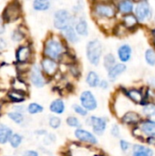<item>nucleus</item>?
Listing matches in <instances>:
<instances>
[{"label": "nucleus", "mask_w": 155, "mask_h": 156, "mask_svg": "<svg viewBox=\"0 0 155 156\" xmlns=\"http://www.w3.org/2000/svg\"><path fill=\"white\" fill-rule=\"evenodd\" d=\"M64 52H66L64 45L56 38H49L44 44L43 53L48 58L53 60L59 59Z\"/></svg>", "instance_id": "1"}, {"label": "nucleus", "mask_w": 155, "mask_h": 156, "mask_svg": "<svg viewBox=\"0 0 155 156\" xmlns=\"http://www.w3.org/2000/svg\"><path fill=\"white\" fill-rule=\"evenodd\" d=\"M102 44L99 39H92L86 46V56L93 66H98L102 56Z\"/></svg>", "instance_id": "2"}, {"label": "nucleus", "mask_w": 155, "mask_h": 156, "mask_svg": "<svg viewBox=\"0 0 155 156\" xmlns=\"http://www.w3.org/2000/svg\"><path fill=\"white\" fill-rule=\"evenodd\" d=\"M72 19L73 17L68 10L58 9L54 14L53 24L57 29L64 31L67 27L72 26Z\"/></svg>", "instance_id": "3"}, {"label": "nucleus", "mask_w": 155, "mask_h": 156, "mask_svg": "<svg viewBox=\"0 0 155 156\" xmlns=\"http://www.w3.org/2000/svg\"><path fill=\"white\" fill-rule=\"evenodd\" d=\"M93 12L100 18H113L116 16V6L111 3H96Z\"/></svg>", "instance_id": "4"}, {"label": "nucleus", "mask_w": 155, "mask_h": 156, "mask_svg": "<svg viewBox=\"0 0 155 156\" xmlns=\"http://www.w3.org/2000/svg\"><path fill=\"white\" fill-rule=\"evenodd\" d=\"M135 11V17L137 18L138 22H144L146 20H150L152 18V8L148 1H141L138 2L136 5V7L134 9Z\"/></svg>", "instance_id": "5"}, {"label": "nucleus", "mask_w": 155, "mask_h": 156, "mask_svg": "<svg viewBox=\"0 0 155 156\" xmlns=\"http://www.w3.org/2000/svg\"><path fill=\"white\" fill-rule=\"evenodd\" d=\"M20 14L21 9L19 5L16 2H12L5 6L2 15V19L5 22L11 23L16 21L20 16Z\"/></svg>", "instance_id": "6"}, {"label": "nucleus", "mask_w": 155, "mask_h": 156, "mask_svg": "<svg viewBox=\"0 0 155 156\" xmlns=\"http://www.w3.org/2000/svg\"><path fill=\"white\" fill-rule=\"evenodd\" d=\"M86 122L92 127L93 133L97 135H102L107 128V119L104 117L90 116L87 119Z\"/></svg>", "instance_id": "7"}, {"label": "nucleus", "mask_w": 155, "mask_h": 156, "mask_svg": "<svg viewBox=\"0 0 155 156\" xmlns=\"http://www.w3.org/2000/svg\"><path fill=\"white\" fill-rule=\"evenodd\" d=\"M79 101L81 103V107L88 111H94L98 107V102L93 95V93L90 90H84L81 92L79 96Z\"/></svg>", "instance_id": "8"}, {"label": "nucleus", "mask_w": 155, "mask_h": 156, "mask_svg": "<svg viewBox=\"0 0 155 156\" xmlns=\"http://www.w3.org/2000/svg\"><path fill=\"white\" fill-rule=\"evenodd\" d=\"M29 79H30L31 83L37 88H42V87H44V85L46 83L41 68L37 65H34L30 69Z\"/></svg>", "instance_id": "9"}, {"label": "nucleus", "mask_w": 155, "mask_h": 156, "mask_svg": "<svg viewBox=\"0 0 155 156\" xmlns=\"http://www.w3.org/2000/svg\"><path fill=\"white\" fill-rule=\"evenodd\" d=\"M41 70L42 72H44L47 76H54L58 69V64L56 60L45 58L42 59L41 61Z\"/></svg>", "instance_id": "10"}, {"label": "nucleus", "mask_w": 155, "mask_h": 156, "mask_svg": "<svg viewBox=\"0 0 155 156\" xmlns=\"http://www.w3.org/2000/svg\"><path fill=\"white\" fill-rule=\"evenodd\" d=\"M74 134H75V137L80 142L87 143L90 144H98V140H97L96 136L93 133H91L90 132L84 130L82 128L77 129L75 131Z\"/></svg>", "instance_id": "11"}, {"label": "nucleus", "mask_w": 155, "mask_h": 156, "mask_svg": "<svg viewBox=\"0 0 155 156\" xmlns=\"http://www.w3.org/2000/svg\"><path fill=\"white\" fill-rule=\"evenodd\" d=\"M138 127L143 134H145L148 137H155V121L150 119L142 120L140 126Z\"/></svg>", "instance_id": "12"}, {"label": "nucleus", "mask_w": 155, "mask_h": 156, "mask_svg": "<svg viewBox=\"0 0 155 156\" xmlns=\"http://www.w3.org/2000/svg\"><path fill=\"white\" fill-rule=\"evenodd\" d=\"M31 56V48L29 46H21L16 52V61L19 63H26L29 60Z\"/></svg>", "instance_id": "13"}, {"label": "nucleus", "mask_w": 155, "mask_h": 156, "mask_svg": "<svg viewBox=\"0 0 155 156\" xmlns=\"http://www.w3.org/2000/svg\"><path fill=\"white\" fill-rule=\"evenodd\" d=\"M117 53H118L119 59L122 62L125 63L131 59L132 54V48L129 44H122V46L119 47Z\"/></svg>", "instance_id": "14"}, {"label": "nucleus", "mask_w": 155, "mask_h": 156, "mask_svg": "<svg viewBox=\"0 0 155 156\" xmlns=\"http://www.w3.org/2000/svg\"><path fill=\"white\" fill-rule=\"evenodd\" d=\"M122 122L127 125H137L142 122V117L134 112H128L122 117Z\"/></svg>", "instance_id": "15"}, {"label": "nucleus", "mask_w": 155, "mask_h": 156, "mask_svg": "<svg viewBox=\"0 0 155 156\" xmlns=\"http://www.w3.org/2000/svg\"><path fill=\"white\" fill-rule=\"evenodd\" d=\"M126 70V66L123 63H116L109 71L108 78L111 81H114L119 76H121Z\"/></svg>", "instance_id": "16"}, {"label": "nucleus", "mask_w": 155, "mask_h": 156, "mask_svg": "<svg viewBox=\"0 0 155 156\" xmlns=\"http://www.w3.org/2000/svg\"><path fill=\"white\" fill-rule=\"evenodd\" d=\"M125 94L135 103H142L144 100V93L138 89L125 90Z\"/></svg>", "instance_id": "17"}, {"label": "nucleus", "mask_w": 155, "mask_h": 156, "mask_svg": "<svg viewBox=\"0 0 155 156\" xmlns=\"http://www.w3.org/2000/svg\"><path fill=\"white\" fill-rule=\"evenodd\" d=\"M153 151L147 147L141 144H135L132 146V156H153Z\"/></svg>", "instance_id": "18"}, {"label": "nucleus", "mask_w": 155, "mask_h": 156, "mask_svg": "<svg viewBox=\"0 0 155 156\" xmlns=\"http://www.w3.org/2000/svg\"><path fill=\"white\" fill-rule=\"evenodd\" d=\"M116 9H118L120 13L124 15L132 14V12L134 10V3L132 1H121L118 3Z\"/></svg>", "instance_id": "19"}, {"label": "nucleus", "mask_w": 155, "mask_h": 156, "mask_svg": "<svg viewBox=\"0 0 155 156\" xmlns=\"http://www.w3.org/2000/svg\"><path fill=\"white\" fill-rule=\"evenodd\" d=\"M75 30L78 34V36H82V37H86L89 34V27H88V23L86 21V19L84 18H79L75 26Z\"/></svg>", "instance_id": "20"}, {"label": "nucleus", "mask_w": 155, "mask_h": 156, "mask_svg": "<svg viewBox=\"0 0 155 156\" xmlns=\"http://www.w3.org/2000/svg\"><path fill=\"white\" fill-rule=\"evenodd\" d=\"M138 23L139 22H138L137 18L132 14L124 15L122 16V25L127 29H133V28H135L137 27Z\"/></svg>", "instance_id": "21"}, {"label": "nucleus", "mask_w": 155, "mask_h": 156, "mask_svg": "<svg viewBox=\"0 0 155 156\" xmlns=\"http://www.w3.org/2000/svg\"><path fill=\"white\" fill-rule=\"evenodd\" d=\"M49 110L55 114H62L65 112V103L61 99H57L50 103Z\"/></svg>", "instance_id": "22"}, {"label": "nucleus", "mask_w": 155, "mask_h": 156, "mask_svg": "<svg viewBox=\"0 0 155 156\" xmlns=\"http://www.w3.org/2000/svg\"><path fill=\"white\" fill-rule=\"evenodd\" d=\"M12 134H13V132L8 126L3 123H0V144H6L9 141Z\"/></svg>", "instance_id": "23"}, {"label": "nucleus", "mask_w": 155, "mask_h": 156, "mask_svg": "<svg viewBox=\"0 0 155 156\" xmlns=\"http://www.w3.org/2000/svg\"><path fill=\"white\" fill-rule=\"evenodd\" d=\"M63 32H64V36H65L66 39L68 41H69L70 43L75 44V43L79 42V36H78V34H77V32H76L73 26H70V27H67Z\"/></svg>", "instance_id": "24"}, {"label": "nucleus", "mask_w": 155, "mask_h": 156, "mask_svg": "<svg viewBox=\"0 0 155 156\" xmlns=\"http://www.w3.org/2000/svg\"><path fill=\"white\" fill-rule=\"evenodd\" d=\"M100 81V77L97 74V72H95L93 70H90L88 72V74L86 76V83L90 87L96 88L97 86H99Z\"/></svg>", "instance_id": "25"}, {"label": "nucleus", "mask_w": 155, "mask_h": 156, "mask_svg": "<svg viewBox=\"0 0 155 156\" xmlns=\"http://www.w3.org/2000/svg\"><path fill=\"white\" fill-rule=\"evenodd\" d=\"M12 88L14 90L16 91H19L25 94V92L27 91V85L26 84V82L18 78H16L13 81H12Z\"/></svg>", "instance_id": "26"}, {"label": "nucleus", "mask_w": 155, "mask_h": 156, "mask_svg": "<svg viewBox=\"0 0 155 156\" xmlns=\"http://www.w3.org/2000/svg\"><path fill=\"white\" fill-rule=\"evenodd\" d=\"M7 97L11 101L15 103H20L25 101V94L19 91H16L14 90L7 92Z\"/></svg>", "instance_id": "27"}, {"label": "nucleus", "mask_w": 155, "mask_h": 156, "mask_svg": "<svg viewBox=\"0 0 155 156\" xmlns=\"http://www.w3.org/2000/svg\"><path fill=\"white\" fill-rule=\"evenodd\" d=\"M33 8L36 11H47L50 8V2L48 0H35L33 2Z\"/></svg>", "instance_id": "28"}, {"label": "nucleus", "mask_w": 155, "mask_h": 156, "mask_svg": "<svg viewBox=\"0 0 155 156\" xmlns=\"http://www.w3.org/2000/svg\"><path fill=\"white\" fill-rule=\"evenodd\" d=\"M116 64V58L115 57L109 53L107 55L104 56V58H103V65H104V68L109 71L114 65Z\"/></svg>", "instance_id": "29"}, {"label": "nucleus", "mask_w": 155, "mask_h": 156, "mask_svg": "<svg viewBox=\"0 0 155 156\" xmlns=\"http://www.w3.org/2000/svg\"><path fill=\"white\" fill-rule=\"evenodd\" d=\"M8 142H9V144H10V145H11L12 148L16 149L22 144V142H23V136L20 135L19 133H13L11 135V137H10V139H9Z\"/></svg>", "instance_id": "30"}, {"label": "nucleus", "mask_w": 155, "mask_h": 156, "mask_svg": "<svg viewBox=\"0 0 155 156\" xmlns=\"http://www.w3.org/2000/svg\"><path fill=\"white\" fill-rule=\"evenodd\" d=\"M43 110H44L43 107L40 104L37 103V102H32V103L28 104L27 107H26V112L28 113H30V114H37V113H40V112H43Z\"/></svg>", "instance_id": "31"}, {"label": "nucleus", "mask_w": 155, "mask_h": 156, "mask_svg": "<svg viewBox=\"0 0 155 156\" xmlns=\"http://www.w3.org/2000/svg\"><path fill=\"white\" fill-rule=\"evenodd\" d=\"M143 113L150 118V117H153L155 115V104L153 102H149L147 104H145L143 108Z\"/></svg>", "instance_id": "32"}, {"label": "nucleus", "mask_w": 155, "mask_h": 156, "mask_svg": "<svg viewBox=\"0 0 155 156\" xmlns=\"http://www.w3.org/2000/svg\"><path fill=\"white\" fill-rule=\"evenodd\" d=\"M145 61L150 66H155V50L153 48H148L144 54Z\"/></svg>", "instance_id": "33"}, {"label": "nucleus", "mask_w": 155, "mask_h": 156, "mask_svg": "<svg viewBox=\"0 0 155 156\" xmlns=\"http://www.w3.org/2000/svg\"><path fill=\"white\" fill-rule=\"evenodd\" d=\"M7 117L17 124H21L24 121V115L16 112H10L7 113Z\"/></svg>", "instance_id": "34"}, {"label": "nucleus", "mask_w": 155, "mask_h": 156, "mask_svg": "<svg viewBox=\"0 0 155 156\" xmlns=\"http://www.w3.org/2000/svg\"><path fill=\"white\" fill-rule=\"evenodd\" d=\"M66 123L69 126V127H72V128H77V129H79L81 127V122L77 118V117H74V116H69L66 120Z\"/></svg>", "instance_id": "35"}, {"label": "nucleus", "mask_w": 155, "mask_h": 156, "mask_svg": "<svg viewBox=\"0 0 155 156\" xmlns=\"http://www.w3.org/2000/svg\"><path fill=\"white\" fill-rule=\"evenodd\" d=\"M48 124L51 128L58 129L61 125V120H60V118H58L57 116H51L48 119Z\"/></svg>", "instance_id": "36"}, {"label": "nucleus", "mask_w": 155, "mask_h": 156, "mask_svg": "<svg viewBox=\"0 0 155 156\" xmlns=\"http://www.w3.org/2000/svg\"><path fill=\"white\" fill-rule=\"evenodd\" d=\"M24 38V34L19 29H16L11 34V39L14 42H20Z\"/></svg>", "instance_id": "37"}, {"label": "nucleus", "mask_w": 155, "mask_h": 156, "mask_svg": "<svg viewBox=\"0 0 155 156\" xmlns=\"http://www.w3.org/2000/svg\"><path fill=\"white\" fill-rule=\"evenodd\" d=\"M72 109H73V111L77 113V114H79V116H81V117H85V116H87V114H88V112L85 110V109H83L80 105H79V104H73L72 105Z\"/></svg>", "instance_id": "38"}, {"label": "nucleus", "mask_w": 155, "mask_h": 156, "mask_svg": "<svg viewBox=\"0 0 155 156\" xmlns=\"http://www.w3.org/2000/svg\"><path fill=\"white\" fill-rule=\"evenodd\" d=\"M120 147H121L122 152L127 153L132 148V144L129 142L125 141V140H121L120 141Z\"/></svg>", "instance_id": "39"}, {"label": "nucleus", "mask_w": 155, "mask_h": 156, "mask_svg": "<svg viewBox=\"0 0 155 156\" xmlns=\"http://www.w3.org/2000/svg\"><path fill=\"white\" fill-rule=\"evenodd\" d=\"M111 135H112L113 137H116V138L120 137L121 131H120V127H119V125H117V124H113V125H112V127H111Z\"/></svg>", "instance_id": "40"}, {"label": "nucleus", "mask_w": 155, "mask_h": 156, "mask_svg": "<svg viewBox=\"0 0 155 156\" xmlns=\"http://www.w3.org/2000/svg\"><path fill=\"white\" fill-rule=\"evenodd\" d=\"M13 109L15 110L14 112H16L18 113H21V114H23V112H25L26 110L24 105H16V106L13 107Z\"/></svg>", "instance_id": "41"}, {"label": "nucleus", "mask_w": 155, "mask_h": 156, "mask_svg": "<svg viewBox=\"0 0 155 156\" xmlns=\"http://www.w3.org/2000/svg\"><path fill=\"white\" fill-rule=\"evenodd\" d=\"M99 86H100V88H101L102 90H107V89L109 88V82H108V80H101L100 81V83H99Z\"/></svg>", "instance_id": "42"}, {"label": "nucleus", "mask_w": 155, "mask_h": 156, "mask_svg": "<svg viewBox=\"0 0 155 156\" xmlns=\"http://www.w3.org/2000/svg\"><path fill=\"white\" fill-rule=\"evenodd\" d=\"M22 156H39L38 155V153L37 152H36V151H34V150H27V151H26Z\"/></svg>", "instance_id": "43"}, {"label": "nucleus", "mask_w": 155, "mask_h": 156, "mask_svg": "<svg viewBox=\"0 0 155 156\" xmlns=\"http://www.w3.org/2000/svg\"><path fill=\"white\" fill-rule=\"evenodd\" d=\"M146 143H147L149 145L155 146V137H147V139H146Z\"/></svg>", "instance_id": "44"}, {"label": "nucleus", "mask_w": 155, "mask_h": 156, "mask_svg": "<svg viewBox=\"0 0 155 156\" xmlns=\"http://www.w3.org/2000/svg\"><path fill=\"white\" fill-rule=\"evenodd\" d=\"M5 47H6V42L5 41V39H4V38L0 37V50L5 49Z\"/></svg>", "instance_id": "45"}, {"label": "nucleus", "mask_w": 155, "mask_h": 156, "mask_svg": "<svg viewBox=\"0 0 155 156\" xmlns=\"http://www.w3.org/2000/svg\"><path fill=\"white\" fill-rule=\"evenodd\" d=\"M5 32V26H4V23H3V19L0 17V35L3 34Z\"/></svg>", "instance_id": "46"}, {"label": "nucleus", "mask_w": 155, "mask_h": 156, "mask_svg": "<svg viewBox=\"0 0 155 156\" xmlns=\"http://www.w3.org/2000/svg\"><path fill=\"white\" fill-rule=\"evenodd\" d=\"M148 82H149V84L151 85V87L155 88V78H153V77L150 78V79L148 80Z\"/></svg>", "instance_id": "47"}, {"label": "nucleus", "mask_w": 155, "mask_h": 156, "mask_svg": "<svg viewBox=\"0 0 155 156\" xmlns=\"http://www.w3.org/2000/svg\"><path fill=\"white\" fill-rule=\"evenodd\" d=\"M151 34H152V36L155 38V28H153V29L151 30Z\"/></svg>", "instance_id": "48"}, {"label": "nucleus", "mask_w": 155, "mask_h": 156, "mask_svg": "<svg viewBox=\"0 0 155 156\" xmlns=\"http://www.w3.org/2000/svg\"><path fill=\"white\" fill-rule=\"evenodd\" d=\"M153 46H154V48H155V38L153 39Z\"/></svg>", "instance_id": "49"}, {"label": "nucleus", "mask_w": 155, "mask_h": 156, "mask_svg": "<svg viewBox=\"0 0 155 156\" xmlns=\"http://www.w3.org/2000/svg\"><path fill=\"white\" fill-rule=\"evenodd\" d=\"M1 107H2V103L0 102V110H1Z\"/></svg>", "instance_id": "50"}]
</instances>
